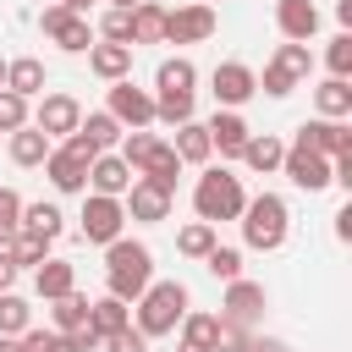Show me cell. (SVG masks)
Returning <instances> with one entry per match:
<instances>
[{
  "instance_id": "ac0fdd59",
  "label": "cell",
  "mask_w": 352,
  "mask_h": 352,
  "mask_svg": "<svg viewBox=\"0 0 352 352\" xmlns=\"http://www.w3.org/2000/svg\"><path fill=\"white\" fill-rule=\"evenodd\" d=\"M6 88L33 104V99L50 88V66H44L38 55H16V60H6Z\"/></svg>"
},
{
  "instance_id": "4dcf8cb0",
  "label": "cell",
  "mask_w": 352,
  "mask_h": 352,
  "mask_svg": "<svg viewBox=\"0 0 352 352\" xmlns=\"http://www.w3.org/2000/svg\"><path fill=\"white\" fill-rule=\"evenodd\" d=\"M176 330H182V341H187V346H209V352H214V336H220V314H209V308H187Z\"/></svg>"
},
{
  "instance_id": "1f68e13d",
  "label": "cell",
  "mask_w": 352,
  "mask_h": 352,
  "mask_svg": "<svg viewBox=\"0 0 352 352\" xmlns=\"http://www.w3.org/2000/svg\"><path fill=\"white\" fill-rule=\"evenodd\" d=\"M77 132H82V138H88V143H94V148H99V154H110V148H116V143H121V121H116V116H110V110H88V116H82V126H77Z\"/></svg>"
},
{
  "instance_id": "681fc988",
  "label": "cell",
  "mask_w": 352,
  "mask_h": 352,
  "mask_svg": "<svg viewBox=\"0 0 352 352\" xmlns=\"http://www.w3.org/2000/svg\"><path fill=\"white\" fill-rule=\"evenodd\" d=\"M66 346H72V352H99V336L82 324V330H66Z\"/></svg>"
},
{
  "instance_id": "7a4b0ae2",
  "label": "cell",
  "mask_w": 352,
  "mask_h": 352,
  "mask_svg": "<svg viewBox=\"0 0 352 352\" xmlns=\"http://www.w3.org/2000/svg\"><path fill=\"white\" fill-rule=\"evenodd\" d=\"M187 308H192V297H187L182 280H148V292L132 302V324L148 341H160V336H176V324H182Z\"/></svg>"
},
{
  "instance_id": "4316f807",
  "label": "cell",
  "mask_w": 352,
  "mask_h": 352,
  "mask_svg": "<svg viewBox=\"0 0 352 352\" xmlns=\"http://www.w3.org/2000/svg\"><path fill=\"white\" fill-rule=\"evenodd\" d=\"M280 154H286V143H280L275 132H253V138L242 143V165H248V170H258V176L280 170Z\"/></svg>"
},
{
  "instance_id": "ba28073f",
  "label": "cell",
  "mask_w": 352,
  "mask_h": 352,
  "mask_svg": "<svg viewBox=\"0 0 352 352\" xmlns=\"http://www.w3.org/2000/svg\"><path fill=\"white\" fill-rule=\"evenodd\" d=\"M38 28H44V38L60 44L66 55H88V44H94V22H88V16H72L60 0L38 11Z\"/></svg>"
},
{
  "instance_id": "f1b7e54d",
  "label": "cell",
  "mask_w": 352,
  "mask_h": 352,
  "mask_svg": "<svg viewBox=\"0 0 352 352\" xmlns=\"http://www.w3.org/2000/svg\"><path fill=\"white\" fill-rule=\"evenodd\" d=\"M22 231L28 236H38V242H55L60 231H66V214H60V204H22Z\"/></svg>"
},
{
  "instance_id": "60d3db41",
  "label": "cell",
  "mask_w": 352,
  "mask_h": 352,
  "mask_svg": "<svg viewBox=\"0 0 352 352\" xmlns=\"http://www.w3.org/2000/svg\"><path fill=\"white\" fill-rule=\"evenodd\" d=\"M270 60H275V66H286L297 82L314 72V50H308V44H275V55H270Z\"/></svg>"
},
{
  "instance_id": "4fadbf2b",
  "label": "cell",
  "mask_w": 352,
  "mask_h": 352,
  "mask_svg": "<svg viewBox=\"0 0 352 352\" xmlns=\"http://www.w3.org/2000/svg\"><path fill=\"white\" fill-rule=\"evenodd\" d=\"M204 132H209V148H214L220 160H242V143L253 138V126L242 121V110H214V116L204 121Z\"/></svg>"
},
{
  "instance_id": "f35d334b",
  "label": "cell",
  "mask_w": 352,
  "mask_h": 352,
  "mask_svg": "<svg viewBox=\"0 0 352 352\" xmlns=\"http://www.w3.org/2000/svg\"><path fill=\"white\" fill-rule=\"evenodd\" d=\"M11 258H16V270H38L44 258H50V242H38V236H28V231H16L11 236V248H6Z\"/></svg>"
},
{
  "instance_id": "e0dca14e",
  "label": "cell",
  "mask_w": 352,
  "mask_h": 352,
  "mask_svg": "<svg viewBox=\"0 0 352 352\" xmlns=\"http://www.w3.org/2000/svg\"><path fill=\"white\" fill-rule=\"evenodd\" d=\"M138 176H132V165L110 148V154H99L94 165H88V192H104V198H126V187H132Z\"/></svg>"
},
{
  "instance_id": "c3c4849f",
  "label": "cell",
  "mask_w": 352,
  "mask_h": 352,
  "mask_svg": "<svg viewBox=\"0 0 352 352\" xmlns=\"http://www.w3.org/2000/svg\"><path fill=\"white\" fill-rule=\"evenodd\" d=\"M248 341H253V330H242V324H226V319H220L214 352H248Z\"/></svg>"
},
{
  "instance_id": "603a6c76",
  "label": "cell",
  "mask_w": 352,
  "mask_h": 352,
  "mask_svg": "<svg viewBox=\"0 0 352 352\" xmlns=\"http://www.w3.org/2000/svg\"><path fill=\"white\" fill-rule=\"evenodd\" d=\"M170 148H176V160H182V165H198V170H204V165L214 160V148H209V132H204V121H198V116L176 126Z\"/></svg>"
},
{
  "instance_id": "83f0119b",
  "label": "cell",
  "mask_w": 352,
  "mask_h": 352,
  "mask_svg": "<svg viewBox=\"0 0 352 352\" xmlns=\"http://www.w3.org/2000/svg\"><path fill=\"white\" fill-rule=\"evenodd\" d=\"M138 176H143L148 187H160V192H170V198H176V176H182V160H176V148H170V143H160V148L143 160V170H138Z\"/></svg>"
},
{
  "instance_id": "ee69618b",
  "label": "cell",
  "mask_w": 352,
  "mask_h": 352,
  "mask_svg": "<svg viewBox=\"0 0 352 352\" xmlns=\"http://www.w3.org/2000/svg\"><path fill=\"white\" fill-rule=\"evenodd\" d=\"M28 121H33V110H28V99H16L11 88H0V132L11 138V132H16V126H28Z\"/></svg>"
},
{
  "instance_id": "b9f144b4",
  "label": "cell",
  "mask_w": 352,
  "mask_h": 352,
  "mask_svg": "<svg viewBox=\"0 0 352 352\" xmlns=\"http://www.w3.org/2000/svg\"><path fill=\"white\" fill-rule=\"evenodd\" d=\"M99 38H104V44H126V50H132V16H126L121 6H110V11L99 16Z\"/></svg>"
},
{
  "instance_id": "6f0895ef",
  "label": "cell",
  "mask_w": 352,
  "mask_h": 352,
  "mask_svg": "<svg viewBox=\"0 0 352 352\" xmlns=\"http://www.w3.org/2000/svg\"><path fill=\"white\" fill-rule=\"evenodd\" d=\"M176 352H209V346H187V341H176Z\"/></svg>"
},
{
  "instance_id": "f5cc1de1",
  "label": "cell",
  "mask_w": 352,
  "mask_h": 352,
  "mask_svg": "<svg viewBox=\"0 0 352 352\" xmlns=\"http://www.w3.org/2000/svg\"><path fill=\"white\" fill-rule=\"evenodd\" d=\"M336 236H341V242H352V204H341V209H336Z\"/></svg>"
},
{
  "instance_id": "5bb4252c",
  "label": "cell",
  "mask_w": 352,
  "mask_h": 352,
  "mask_svg": "<svg viewBox=\"0 0 352 352\" xmlns=\"http://www.w3.org/2000/svg\"><path fill=\"white\" fill-rule=\"evenodd\" d=\"M292 138H297V143H308V148H314V154H324V160L352 154V126H346V121H319V116H314V121H302Z\"/></svg>"
},
{
  "instance_id": "836d02e7",
  "label": "cell",
  "mask_w": 352,
  "mask_h": 352,
  "mask_svg": "<svg viewBox=\"0 0 352 352\" xmlns=\"http://www.w3.org/2000/svg\"><path fill=\"white\" fill-rule=\"evenodd\" d=\"M214 242H220V236H214V226H209V220H187V226L176 231V253H182V258H204Z\"/></svg>"
},
{
  "instance_id": "7c38bea8",
  "label": "cell",
  "mask_w": 352,
  "mask_h": 352,
  "mask_svg": "<svg viewBox=\"0 0 352 352\" xmlns=\"http://www.w3.org/2000/svg\"><path fill=\"white\" fill-rule=\"evenodd\" d=\"M204 38H214V6L209 0L165 11V44H204Z\"/></svg>"
},
{
  "instance_id": "7402d4cb",
  "label": "cell",
  "mask_w": 352,
  "mask_h": 352,
  "mask_svg": "<svg viewBox=\"0 0 352 352\" xmlns=\"http://www.w3.org/2000/svg\"><path fill=\"white\" fill-rule=\"evenodd\" d=\"M33 286H38L44 302L72 297V292H77V264H72V258H44V264L33 270Z\"/></svg>"
},
{
  "instance_id": "44dd1931",
  "label": "cell",
  "mask_w": 352,
  "mask_h": 352,
  "mask_svg": "<svg viewBox=\"0 0 352 352\" xmlns=\"http://www.w3.org/2000/svg\"><path fill=\"white\" fill-rule=\"evenodd\" d=\"M44 176H50V187H55V192H88V165H82V160H72L60 143L50 148Z\"/></svg>"
},
{
  "instance_id": "3957f363",
  "label": "cell",
  "mask_w": 352,
  "mask_h": 352,
  "mask_svg": "<svg viewBox=\"0 0 352 352\" xmlns=\"http://www.w3.org/2000/svg\"><path fill=\"white\" fill-rule=\"evenodd\" d=\"M286 231H292V209H286L280 192H258V198L242 204V242L253 253H280Z\"/></svg>"
},
{
  "instance_id": "816d5d0a",
  "label": "cell",
  "mask_w": 352,
  "mask_h": 352,
  "mask_svg": "<svg viewBox=\"0 0 352 352\" xmlns=\"http://www.w3.org/2000/svg\"><path fill=\"white\" fill-rule=\"evenodd\" d=\"M248 352H292V346H286L280 336H253V341H248Z\"/></svg>"
},
{
  "instance_id": "7bdbcfd3",
  "label": "cell",
  "mask_w": 352,
  "mask_h": 352,
  "mask_svg": "<svg viewBox=\"0 0 352 352\" xmlns=\"http://www.w3.org/2000/svg\"><path fill=\"white\" fill-rule=\"evenodd\" d=\"M324 66H330V77H352V33H336L330 44H324Z\"/></svg>"
},
{
  "instance_id": "9f6ffc18",
  "label": "cell",
  "mask_w": 352,
  "mask_h": 352,
  "mask_svg": "<svg viewBox=\"0 0 352 352\" xmlns=\"http://www.w3.org/2000/svg\"><path fill=\"white\" fill-rule=\"evenodd\" d=\"M0 352H22V341L16 336H0Z\"/></svg>"
},
{
  "instance_id": "74e56055",
  "label": "cell",
  "mask_w": 352,
  "mask_h": 352,
  "mask_svg": "<svg viewBox=\"0 0 352 352\" xmlns=\"http://www.w3.org/2000/svg\"><path fill=\"white\" fill-rule=\"evenodd\" d=\"M33 324V308H28V297H16V292H0V336H22Z\"/></svg>"
},
{
  "instance_id": "ab89813d",
  "label": "cell",
  "mask_w": 352,
  "mask_h": 352,
  "mask_svg": "<svg viewBox=\"0 0 352 352\" xmlns=\"http://www.w3.org/2000/svg\"><path fill=\"white\" fill-rule=\"evenodd\" d=\"M22 231V192L0 187V248H11V236Z\"/></svg>"
},
{
  "instance_id": "8d00e7d4",
  "label": "cell",
  "mask_w": 352,
  "mask_h": 352,
  "mask_svg": "<svg viewBox=\"0 0 352 352\" xmlns=\"http://www.w3.org/2000/svg\"><path fill=\"white\" fill-rule=\"evenodd\" d=\"M50 319H55V330H60V336H66V330H82V324H88V297H82V292H72V297H55Z\"/></svg>"
},
{
  "instance_id": "2e32d148",
  "label": "cell",
  "mask_w": 352,
  "mask_h": 352,
  "mask_svg": "<svg viewBox=\"0 0 352 352\" xmlns=\"http://www.w3.org/2000/svg\"><path fill=\"white\" fill-rule=\"evenodd\" d=\"M275 28L286 44H308L319 33V6L314 0H275Z\"/></svg>"
},
{
  "instance_id": "484cf974",
  "label": "cell",
  "mask_w": 352,
  "mask_h": 352,
  "mask_svg": "<svg viewBox=\"0 0 352 352\" xmlns=\"http://www.w3.org/2000/svg\"><path fill=\"white\" fill-rule=\"evenodd\" d=\"M314 110H319V121H346V116H352V82L324 77V82L314 88Z\"/></svg>"
},
{
  "instance_id": "11a10c76",
  "label": "cell",
  "mask_w": 352,
  "mask_h": 352,
  "mask_svg": "<svg viewBox=\"0 0 352 352\" xmlns=\"http://www.w3.org/2000/svg\"><path fill=\"white\" fill-rule=\"evenodd\" d=\"M60 6H66L72 16H88V6H94V0H60Z\"/></svg>"
},
{
  "instance_id": "9a60e30c",
  "label": "cell",
  "mask_w": 352,
  "mask_h": 352,
  "mask_svg": "<svg viewBox=\"0 0 352 352\" xmlns=\"http://www.w3.org/2000/svg\"><path fill=\"white\" fill-rule=\"evenodd\" d=\"M121 209H126V220H138V226H160V220H170V192H160V187H148V182L138 176V182L126 187Z\"/></svg>"
},
{
  "instance_id": "91938a15",
  "label": "cell",
  "mask_w": 352,
  "mask_h": 352,
  "mask_svg": "<svg viewBox=\"0 0 352 352\" xmlns=\"http://www.w3.org/2000/svg\"><path fill=\"white\" fill-rule=\"evenodd\" d=\"M0 88H6V60H0Z\"/></svg>"
},
{
  "instance_id": "ffe728a7",
  "label": "cell",
  "mask_w": 352,
  "mask_h": 352,
  "mask_svg": "<svg viewBox=\"0 0 352 352\" xmlns=\"http://www.w3.org/2000/svg\"><path fill=\"white\" fill-rule=\"evenodd\" d=\"M50 148H55V143H50V138H44L33 121H28V126H16V132L6 138V154H11V165H22V170L44 165V160H50Z\"/></svg>"
},
{
  "instance_id": "f6af8a7d",
  "label": "cell",
  "mask_w": 352,
  "mask_h": 352,
  "mask_svg": "<svg viewBox=\"0 0 352 352\" xmlns=\"http://www.w3.org/2000/svg\"><path fill=\"white\" fill-rule=\"evenodd\" d=\"M16 341H22V352H72L60 330H38V324H28V330H22Z\"/></svg>"
},
{
  "instance_id": "5b68a950",
  "label": "cell",
  "mask_w": 352,
  "mask_h": 352,
  "mask_svg": "<svg viewBox=\"0 0 352 352\" xmlns=\"http://www.w3.org/2000/svg\"><path fill=\"white\" fill-rule=\"evenodd\" d=\"M77 231H82V242H94V248H110L116 236H126V209H121V198H104V192H82V214H77Z\"/></svg>"
},
{
  "instance_id": "f546056e",
  "label": "cell",
  "mask_w": 352,
  "mask_h": 352,
  "mask_svg": "<svg viewBox=\"0 0 352 352\" xmlns=\"http://www.w3.org/2000/svg\"><path fill=\"white\" fill-rule=\"evenodd\" d=\"M192 82H198V66L187 55H165L154 72V94H192Z\"/></svg>"
},
{
  "instance_id": "bcb514c9",
  "label": "cell",
  "mask_w": 352,
  "mask_h": 352,
  "mask_svg": "<svg viewBox=\"0 0 352 352\" xmlns=\"http://www.w3.org/2000/svg\"><path fill=\"white\" fill-rule=\"evenodd\" d=\"M297 88V77L286 72V66H275V60H264V77H258V94H270V99H286Z\"/></svg>"
},
{
  "instance_id": "680465c9",
  "label": "cell",
  "mask_w": 352,
  "mask_h": 352,
  "mask_svg": "<svg viewBox=\"0 0 352 352\" xmlns=\"http://www.w3.org/2000/svg\"><path fill=\"white\" fill-rule=\"evenodd\" d=\"M110 6H121V11H132V6H138V0H110Z\"/></svg>"
},
{
  "instance_id": "e575fe53",
  "label": "cell",
  "mask_w": 352,
  "mask_h": 352,
  "mask_svg": "<svg viewBox=\"0 0 352 352\" xmlns=\"http://www.w3.org/2000/svg\"><path fill=\"white\" fill-rule=\"evenodd\" d=\"M192 110H198V104H192V94H154V121H160V126H170V132H176L182 121H192Z\"/></svg>"
},
{
  "instance_id": "d590c367",
  "label": "cell",
  "mask_w": 352,
  "mask_h": 352,
  "mask_svg": "<svg viewBox=\"0 0 352 352\" xmlns=\"http://www.w3.org/2000/svg\"><path fill=\"white\" fill-rule=\"evenodd\" d=\"M204 270H209L214 280H242V248H226V242H214V248L204 253Z\"/></svg>"
},
{
  "instance_id": "8fae6325",
  "label": "cell",
  "mask_w": 352,
  "mask_h": 352,
  "mask_svg": "<svg viewBox=\"0 0 352 352\" xmlns=\"http://www.w3.org/2000/svg\"><path fill=\"white\" fill-rule=\"evenodd\" d=\"M264 308H270V292L258 286V280H226V302H220V319L226 324H242V330H253L258 319H264Z\"/></svg>"
},
{
  "instance_id": "52a82bcc",
  "label": "cell",
  "mask_w": 352,
  "mask_h": 352,
  "mask_svg": "<svg viewBox=\"0 0 352 352\" xmlns=\"http://www.w3.org/2000/svg\"><path fill=\"white\" fill-rule=\"evenodd\" d=\"M104 110L121 121V132L154 126V94H148V88H138L132 77H121V82H110V88H104Z\"/></svg>"
},
{
  "instance_id": "d6986e66",
  "label": "cell",
  "mask_w": 352,
  "mask_h": 352,
  "mask_svg": "<svg viewBox=\"0 0 352 352\" xmlns=\"http://www.w3.org/2000/svg\"><path fill=\"white\" fill-rule=\"evenodd\" d=\"M88 72H94L99 82H121V77H132V50L94 38V44H88Z\"/></svg>"
},
{
  "instance_id": "cb8c5ba5",
  "label": "cell",
  "mask_w": 352,
  "mask_h": 352,
  "mask_svg": "<svg viewBox=\"0 0 352 352\" xmlns=\"http://www.w3.org/2000/svg\"><path fill=\"white\" fill-rule=\"evenodd\" d=\"M126 324H132V302H121V297H110V292L88 302V330H94L99 341L116 336V330H126Z\"/></svg>"
},
{
  "instance_id": "8992f818",
  "label": "cell",
  "mask_w": 352,
  "mask_h": 352,
  "mask_svg": "<svg viewBox=\"0 0 352 352\" xmlns=\"http://www.w3.org/2000/svg\"><path fill=\"white\" fill-rule=\"evenodd\" d=\"M209 94H214V110H242L258 94V72L248 60H220L209 72Z\"/></svg>"
},
{
  "instance_id": "9c48e42d",
  "label": "cell",
  "mask_w": 352,
  "mask_h": 352,
  "mask_svg": "<svg viewBox=\"0 0 352 352\" xmlns=\"http://www.w3.org/2000/svg\"><path fill=\"white\" fill-rule=\"evenodd\" d=\"M33 126H38L50 143H60V138H72V132L82 126V104H77L72 94L44 88V94H38V104H33Z\"/></svg>"
},
{
  "instance_id": "db71d44e",
  "label": "cell",
  "mask_w": 352,
  "mask_h": 352,
  "mask_svg": "<svg viewBox=\"0 0 352 352\" xmlns=\"http://www.w3.org/2000/svg\"><path fill=\"white\" fill-rule=\"evenodd\" d=\"M336 22H341V33H352V0H336Z\"/></svg>"
},
{
  "instance_id": "30bf717a",
  "label": "cell",
  "mask_w": 352,
  "mask_h": 352,
  "mask_svg": "<svg viewBox=\"0 0 352 352\" xmlns=\"http://www.w3.org/2000/svg\"><path fill=\"white\" fill-rule=\"evenodd\" d=\"M280 176H286L292 187H302V192H324V187H330V160L292 138L286 154H280Z\"/></svg>"
},
{
  "instance_id": "6da1fadb",
  "label": "cell",
  "mask_w": 352,
  "mask_h": 352,
  "mask_svg": "<svg viewBox=\"0 0 352 352\" xmlns=\"http://www.w3.org/2000/svg\"><path fill=\"white\" fill-rule=\"evenodd\" d=\"M148 280H154V253L132 236H116L104 248V292L121 297V302H138L148 292Z\"/></svg>"
},
{
  "instance_id": "d4e9b609",
  "label": "cell",
  "mask_w": 352,
  "mask_h": 352,
  "mask_svg": "<svg viewBox=\"0 0 352 352\" xmlns=\"http://www.w3.org/2000/svg\"><path fill=\"white\" fill-rule=\"evenodd\" d=\"M126 16H132V50L138 44H165V6L160 0H138Z\"/></svg>"
},
{
  "instance_id": "277c9868",
  "label": "cell",
  "mask_w": 352,
  "mask_h": 352,
  "mask_svg": "<svg viewBox=\"0 0 352 352\" xmlns=\"http://www.w3.org/2000/svg\"><path fill=\"white\" fill-rule=\"evenodd\" d=\"M242 204H248L242 176H231L226 165H204V176L192 182V209H198V220H209V226L242 220Z\"/></svg>"
},
{
  "instance_id": "f907efd6",
  "label": "cell",
  "mask_w": 352,
  "mask_h": 352,
  "mask_svg": "<svg viewBox=\"0 0 352 352\" xmlns=\"http://www.w3.org/2000/svg\"><path fill=\"white\" fill-rule=\"evenodd\" d=\"M16 275H22V270H16V258L0 248V292H11V286H16Z\"/></svg>"
},
{
  "instance_id": "d6a6232c",
  "label": "cell",
  "mask_w": 352,
  "mask_h": 352,
  "mask_svg": "<svg viewBox=\"0 0 352 352\" xmlns=\"http://www.w3.org/2000/svg\"><path fill=\"white\" fill-rule=\"evenodd\" d=\"M160 143H165L160 132H148V126H138V132H121V143H116V154H121V160L132 165V176H138V170H143V160H148V154H154Z\"/></svg>"
},
{
  "instance_id": "7dc6e473",
  "label": "cell",
  "mask_w": 352,
  "mask_h": 352,
  "mask_svg": "<svg viewBox=\"0 0 352 352\" xmlns=\"http://www.w3.org/2000/svg\"><path fill=\"white\" fill-rule=\"evenodd\" d=\"M99 352H148V336H143L138 324H126V330L104 336V341H99Z\"/></svg>"
}]
</instances>
